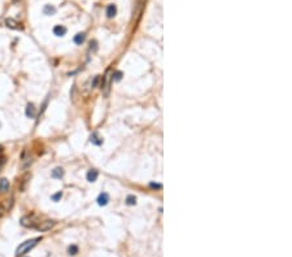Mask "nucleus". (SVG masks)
<instances>
[{
	"label": "nucleus",
	"instance_id": "obj_14",
	"mask_svg": "<svg viewBox=\"0 0 292 257\" xmlns=\"http://www.w3.org/2000/svg\"><path fill=\"white\" fill-rule=\"evenodd\" d=\"M91 143L96 144V146H100V144L103 143V139H101V138H99L96 133H93V134L91 135Z\"/></svg>",
	"mask_w": 292,
	"mask_h": 257
},
{
	"label": "nucleus",
	"instance_id": "obj_16",
	"mask_svg": "<svg viewBox=\"0 0 292 257\" xmlns=\"http://www.w3.org/2000/svg\"><path fill=\"white\" fill-rule=\"evenodd\" d=\"M26 179H29V174H25V176H24L22 178H21V183H22V184L18 186L20 191H24V190H25V184L27 183V180H26Z\"/></svg>",
	"mask_w": 292,
	"mask_h": 257
},
{
	"label": "nucleus",
	"instance_id": "obj_15",
	"mask_svg": "<svg viewBox=\"0 0 292 257\" xmlns=\"http://www.w3.org/2000/svg\"><path fill=\"white\" fill-rule=\"evenodd\" d=\"M43 12H44V14L49 16V14H53L56 12V9H55V7H52V5H46V7L43 8Z\"/></svg>",
	"mask_w": 292,
	"mask_h": 257
},
{
	"label": "nucleus",
	"instance_id": "obj_8",
	"mask_svg": "<svg viewBox=\"0 0 292 257\" xmlns=\"http://www.w3.org/2000/svg\"><path fill=\"white\" fill-rule=\"evenodd\" d=\"M108 201H109V196H108L107 192H103V194L99 195V198H97V204H99V205H101V206H103V205H107Z\"/></svg>",
	"mask_w": 292,
	"mask_h": 257
},
{
	"label": "nucleus",
	"instance_id": "obj_7",
	"mask_svg": "<svg viewBox=\"0 0 292 257\" xmlns=\"http://www.w3.org/2000/svg\"><path fill=\"white\" fill-rule=\"evenodd\" d=\"M53 34L56 36H64L66 34V27L63 26V25H57L53 27Z\"/></svg>",
	"mask_w": 292,
	"mask_h": 257
},
{
	"label": "nucleus",
	"instance_id": "obj_4",
	"mask_svg": "<svg viewBox=\"0 0 292 257\" xmlns=\"http://www.w3.org/2000/svg\"><path fill=\"white\" fill-rule=\"evenodd\" d=\"M5 26H7V27H10V29H16V30L22 29L21 24L17 22V21H14L13 18H7V20H5Z\"/></svg>",
	"mask_w": 292,
	"mask_h": 257
},
{
	"label": "nucleus",
	"instance_id": "obj_11",
	"mask_svg": "<svg viewBox=\"0 0 292 257\" xmlns=\"http://www.w3.org/2000/svg\"><path fill=\"white\" fill-rule=\"evenodd\" d=\"M8 190H9V182H8V179L2 178V179H0V192H7Z\"/></svg>",
	"mask_w": 292,
	"mask_h": 257
},
{
	"label": "nucleus",
	"instance_id": "obj_2",
	"mask_svg": "<svg viewBox=\"0 0 292 257\" xmlns=\"http://www.w3.org/2000/svg\"><path fill=\"white\" fill-rule=\"evenodd\" d=\"M55 226V221H51V220H46V221H43L40 222L39 225H36L35 229L38 231H48V230H51V229Z\"/></svg>",
	"mask_w": 292,
	"mask_h": 257
},
{
	"label": "nucleus",
	"instance_id": "obj_6",
	"mask_svg": "<svg viewBox=\"0 0 292 257\" xmlns=\"http://www.w3.org/2000/svg\"><path fill=\"white\" fill-rule=\"evenodd\" d=\"M144 3H146V0H136V5H135V9H134V16L139 17L140 13L143 12V8H144Z\"/></svg>",
	"mask_w": 292,
	"mask_h": 257
},
{
	"label": "nucleus",
	"instance_id": "obj_10",
	"mask_svg": "<svg viewBox=\"0 0 292 257\" xmlns=\"http://www.w3.org/2000/svg\"><path fill=\"white\" fill-rule=\"evenodd\" d=\"M116 13H117V7H116L114 4H109V5H108V8H107V14H108V17H109V18L114 17Z\"/></svg>",
	"mask_w": 292,
	"mask_h": 257
},
{
	"label": "nucleus",
	"instance_id": "obj_19",
	"mask_svg": "<svg viewBox=\"0 0 292 257\" xmlns=\"http://www.w3.org/2000/svg\"><path fill=\"white\" fill-rule=\"evenodd\" d=\"M61 196H63V192H61V191H60V192L55 194V195L52 196V200H53V201H59V199L61 198Z\"/></svg>",
	"mask_w": 292,
	"mask_h": 257
},
{
	"label": "nucleus",
	"instance_id": "obj_20",
	"mask_svg": "<svg viewBox=\"0 0 292 257\" xmlns=\"http://www.w3.org/2000/svg\"><path fill=\"white\" fill-rule=\"evenodd\" d=\"M121 78H122V73H121V72H116L114 73V81H119Z\"/></svg>",
	"mask_w": 292,
	"mask_h": 257
},
{
	"label": "nucleus",
	"instance_id": "obj_1",
	"mask_svg": "<svg viewBox=\"0 0 292 257\" xmlns=\"http://www.w3.org/2000/svg\"><path fill=\"white\" fill-rule=\"evenodd\" d=\"M38 242H40V238H35V239H31V240H27V242L22 243L20 245V247L17 248V251H16V256H21V255H24L26 252H29V251L32 248V247H35V245L38 244Z\"/></svg>",
	"mask_w": 292,
	"mask_h": 257
},
{
	"label": "nucleus",
	"instance_id": "obj_24",
	"mask_svg": "<svg viewBox=\"0 0 292 257\" xmlns=\"http://www.w3.org/2000/svg\"><path fill=\"white\" fill-rule=\"evenodd\" d=\"M3 151V146H0V152H2Z\"/></svg>",
	"mask_w": 292,
	"mask_h": 257
},
{
	"label": "nucleus",
	"instance_id": "obj_12",
	"mask_svg": "<svg viewBox=\"0 0 292 257\" xmlns=\"http://www.w3.org/2000/svg\"><path fill=\"white\" fill-rule=\"evenodd\" d=\"M51 176H52L53 178H56V179L61 178V177L64 176V170H63V168H56V169H53L52 173H51Z\"/></svg>",
	"mask_w": 292,
	"mask_h": 257
},
{
	"label": "nucleus",
	"instance_id": "obj_23",
	"mask_svg": "<svg viewBox=\"0 0 292 257\" xmlns=\"http://www.w3.org/2000/svg\"><path fill=\"white\" fill-rule=\"evenodd\" d=\"M151 187H153V188H161V186H160V184H155V183H151Z\"/></svg>",
	"mask_w": 292,
	"mask_h": 257
},
{
	"label": "nucleus",
	"instance_id": "obj_13",
	"mask_svg": "<svg viewBox=\"0 0 292 257\" xmlns=\"http://www.w3.org/2000/svg\"><path fill=\"white\" fill-rule=\"evenodd\" d=\"M85 39H86V35L83 34V32H79V34H77L74 36V43L75 44H82V43L85 42Z\"/></svg>",
	"mask_w": 292,
	"mask_h": 257
},
{
	"label": "nucleus",
	"instance_id": "obj_17",
	"mask_svg": "<svg viewBox=\"0 0 292 257\" xmlns=\"http://www.w3.org/2000/svg\"><path fill=\"white\" fill-rule=\"evenodd\" d=\"M68 252H69V255H71V256H74V255H77L78 253V247H77L75 244H73V245H70V247L68 248Z\"/></svg>",
	"mask_w": 292,
	"mask_h": 257
},
{
	"label": "nucleus",
	"instance_id": "obj_3",
	"mask_svg": "<svg viewBox=\"0 0 292 257\" xmlns=\"http://www.w3.org/2000/svg\"><path fill=\"white\" fill-rule=\"evenodd\" d=\"M21 225L25 227H35L34 222V216H25L21 218Z\"/></svg>",
	"mask_w": 292,
	"mask_h": 257
},
{
	"label": "nucleus",
	"instance_id": "obj_9",
	"mask_svg": "<svg viewBox=\"0 0 292 257\" xmlns=\"http://www.w3.org/2000/svg\"><path fill=\"white\" fill-rule=\"evenodd\" d=\"M97 177H99V173L95 169H91V170L87 172V180H89V182H95Z\"/></svg>",
	"mask_w": 292,
	"mask_h": 257
},
{
	"label": "nucleus",
	"instance_id": "obj_22",
	"mask_svg": "<svg viewBox=\"0 0 292 257\" xmlns=\"http://www.w3.org/2000/svg\"><path fill=\"white\" fill-rule=\"evenodd\" d=\"M5 160H7V158H5V157H2V158H0V169H2V166H3L4 164H5Z\"/></svg>",
	"mask_w": 292,
	"mask_h": 257
},
{
	"label": "nucleus",
	"instance_id": "obj_18",
	"mask_svg": "<svg viewBox=\"0 0 292 257\" xmlns=\"http://www.w3.org/2000/svg\"><path fill=\"white\" fill-rule=\"evenodd\" d=\"M126 201H127V204H129V205H134V204L136 203V198H135V196H127Z\"/></svg>",
	"mask_w": 292,
	"mask_h": 257
},
{
	"label": "nucleus",
	"instance_id": "obj_21",
	"mask_svg": "<svg viewBox=\"0 0 292 257\" xmlns=\"http://www.w3.org/2000/svg\"><path fill=\"white\" fill-rule=\"evenodd\" d=\"M99 81H100V77H95V79H93V82H92V87H96L97 86V83H99Z\"/></svg>",
	"mask_w": 292,
	"mask_h": 257
},
{
	"label": "nucleus",
	"instance_id": "obj_5",
	"mask_svg": "<svg viewBox=\"0 0 292 257\" xmlns=\"http://www.w3.org/2000/svg\"><path fill=\"white\" fill-rule=\"evenodd\" d=\"M26 116L29 118H34L36 116V108H35V105L32 103L27 104V107H26Z\"/></svg>",
	"mask_w": 292,
	"mask_h": 257
}]
</instances>
